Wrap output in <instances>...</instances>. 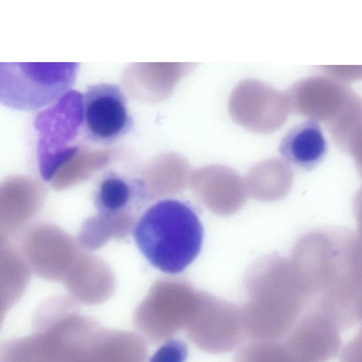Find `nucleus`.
<instances>
[{
	"instance_id": "obj_6",
	"label": "nucleus",
	"mask_w": 362,
	"mask_h": 362,
	"mask_svg": "<svg viewBox=\"0 0 362 362\" xmlns=\"http://www.w3.org/2000/svg\"><path fill=\"white\" fill-rule=\"evenodd\" d=\"M81 125L89 139L100 143L115 141L133 127L127 98L116 84L89 86L80 96Z\"/></svg>"
},
{
	"instance_id": "obj_11",
	"label": "nucleus",
	"mask_w": 362,
	"mask_h": 362,
	"mask_svg": "<svg viewBox=\"0 0 362 362\" xmlns=\"http://www.w3.org/2000/svg\"><path fill=\"white\" fill-rule=\"evenodd\" d=\"M192 300L148 299L134 314V322L140 332L154 341L170 339L185 329L196 308Z\"/></svg>"
},
{
	"instance_id": "obj_3",
	"label": "nucleus",
	"mask_w": 362,
	"mask_h": 362,
	"mask_svg": "<svg viewBox=\"0 0 362 362\" xmlns=\"http://www.w3.org/2000/svg\"><path fill=\"white\" fill-rule=\"evenodd\" d=\"M78 64L0 62V103L21 110L48 107L69 90Z\"/></svg>"
},
{
	"instance_id": "obj_2",
	"label": "nucleus",
	"mask_w": 362,
	"mask_h": 362,
	"mask_svg": "<svg viewBox=\"0 0 362 362\" xmlns=\"http://www.w3.org/2000/svg\"><path fill=\"white\" fill-rule=\"evenodd\" d=\"M32 329L49 362H94L105 329L69 298L55 296L36 308Z\"/></svg>"
},
{
	"instance_id": "obj_5",
	"label": "nucleus",
	"mask_w": 362,
	"mask_h": 362,
	"mask_svg": "<svg viewBox=\"0 0 362 362\" xmlns=\"http://www.w3.org/2000/svg\"><path fill=\"white\" fill-rule=\"evenodd\" d=\"M233 120L245 129L259 134L273 132L286 122L291 107L286 93L254 78L240 81L228 100Z\"/></svg>"
},
{
	"instance_id": "obj_18",
	"label": "nucleus",
	"mask_w": 362,
	"mask_h": 362,
	"mask_svg": "<svg viewBox=\"0 0 362 362\" xmlns=\"http://www.w3.org/2000/svg\"><path fill=\"white\" fill-rule=\"evenodd\" d=\"M9 310L6 305L0 298V329L4 320L6 313Z\"/></svg>"
},
{
	"instance_id": "obj_8",
	"label": "nucleus",
	"mask_w": 362,
	"mask_h": 362,
	"mask_svg": "<svg viewBox=\"0 0 362 362\" xmlns=\"http://www.w3.org/2000/svg\"><path fill=\"white\" fill-rule=\"evenodd\" d=\"M21 252L30 272L47 281H62L70 260L71 242L57 226L48 223L30 226L23 235Z\"/></svg>"
},
{
	"instance_id": "obj_7",
	"label": "nucleus",
	"mask_w": 362,
	"mask_h": 362,
	"mask_svg": "<svg viewBox=\"0 0 362 362\" xmlns=\"http://www.w3.org/2000/svg\"><path fill=\"white\" fill-rule=\"evenodd\" d=\"M185 329L196 346L211 354L230 351L246 339L241 310L214 299L197 303Z\"/></svg>"
},
{
	"instance_id": "obj_14",
	"label": "nucleus",
	"mask_w": 362,
	"mask_h": 362,
	"mask_svg": "<svg viewBox=\"0 0 362 362\" xmlns=\"http://www.w3.org/2000/svg\"><path fill=\"white\" fill-rule=\"evenodd\" d=\"M0 362H49L36 335L21 337L0 342Z\"/></svg>"
},
{
	"instance_id": "obj_13",
	"label": "nucleus",
	"mask_w": 362,
	"mask_h": 362,
	"mask_svg": "<svg viewBox=\"0 0 362 362\" xmlns=\"http://www.w3.org/2000/svg\"><path fill=\"white\" fill-rule=\"evenodd\" d=\"M131 197L132 189L127 181L110 175L100 183L95 196V204L100 212L115 214L123 210Z\"/></svg>"
},
{
	"instance_id": "obj_10",
	"label": "nucleus",
	"mask_w": 362,
	"mask_h": 362,
	"mask_svg": "<svg viewBox=\"0 0 362 362\" xmlns=\"http://www.w3.org/2000/svg\"><path fill=\"white\" fill-rule=\"evenodd\" d=\"M45 188L28 175H13L0 182V234H17L42 208Z\"/></svg>"
},
{
	"instance_id": "obj_1",
	"label": "nucleus",
	"mask_w": 362,
	"mask_h": 362,
	"mask_svg": "<svg viewBox=\"0 0 362 362\" xmlns=\"http://www.w3.org/2000/svg\"><path fill=\"white\" fill-rule=\"evenodd\" d=\"M143 255L163 273L184 271L199 255L204 230L192 207L176 199H163L150 206L134 228Z\"/></svg>"
},
{
	"instance_id": "obj_16",
	"label": "nucleus",
	"mask_w": 362,
	"mask_h": 362,
	"mask_svg": "<svg viewBox=\"0 0 362 362\" xmlns=\"http://www.w3.org/2000/svg\"><path fill=\"white\" fill-rule=\"evenodd\" d=\"M187 355L186 344L180 339L170 338L156 350L149 362H185Z\"/></svg>"
},
{
	"instance_id": "obj_4",
	"label": "nucleus",
	"mask_w": 362,
	"mask_h": 362,
	"mask_svg": "<svg viewBox=\"0 0 362 362\" xmlns=\"http://www.w3.org/2000/svg\"><path fill=\"white\" fill-rule=\"evenodd\" d=\"M291 111L325 123L332 137L361 122V99L347 85L334 78L314 76L296 82L286 92Z\"/></svg>"
},
{
	"instance_id": "obj_15",
	"label": "nucleus",
	"mask_w": 362,
	"mask_h": 362,
	"mask_svg": "<svg viewBox=\"0 0 362 362\" xmlns=\"http://www.w3.org/2000/svg\"><path fill=\"white\" fill-rule=\"evenodd\" d=\"M233 362H292L281 341L249 340L236 352Z\"/></svg>"
},
{
	"instance_id": "obj_12",
	"label": "nucleus",
	"mask_w": 362,
	"mask_h": 362,
	"mask_svg": "<svg viewBox=\"0 0 362 362\" xmlns=\"http://www.w3.org/2000/svg\"><path fill=\"white\" fill-rule=\"evenodd\" d=\"M279 151L284 160L310 170L317 166L327 153V142L319 123L307 119L291 128L282 138Z\"/></svg>"
},
{
	"instance_id": "obj_17",
	"label": "nucleus",
	"mask_w": 362,
	"mask_h": 362,
	"mask_svg": "<svg viewBox=\"0 0 362 362\" xmlns=\"http://www.w3.org/2000/svg\"><path fill=\"white\" fill-rule=\"evenodd\" d=\"M358 340L354 339L348 344L344 350L341 362H361V340Z\"/></svg>"
},
{
	"instance_id": "obj_9",
	"label": "nucleus",
	"mask_w": 362,
	"mask_h": 362,
	"mask_svg": "<svg viewBox=\"0 0 362 362\" xmlns=\"http://www.w3.org/2000/svg\"><path fill=\"white\" fill-rule=\"evenodd\" d=\"M340 329L317 311L303 314L281 341L292 362H328L340 349Z\"/></svg>"
}]
</instances>
